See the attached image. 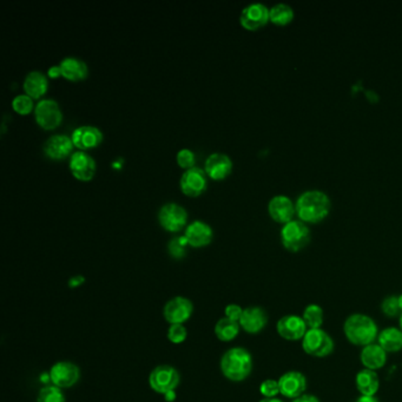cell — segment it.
I'll return each instance as SVG.
<instances>
[{
    "mask_svg": "<svg viewBox=\"0 0 402 402\" xmlns=\"http://www.w3.org/2000/svg\"><path fill=\"white\" fill-rule=\"evenodd\" d=\"M253 356L249 350L242 347H233L222 355L221 372L224 377L233 382H242L253 372Z\"/></svg>",
    "mask_w": 402,
    "mask_h": 402,
    "instance_id": "cell-1",
    "label": "cell"
},
{
    "mask_svg": "<svg viewBox=\"0 0 402 402\" xmlns=\"http://www.w3.org/2000/svg\"><path fill=\"white\" fill-rule=\"evenodd\" d=\"M331 200L321 190L305 191L296 201V212L303 222H320L331 212Z\"/></svg>",
    "mask_w": 402,
    "mask_h": 402,
    "instance_id": "cell-2",
    "label": "cell"
},
{
    "mask_svg": "<svg viewBox=\"0 0 402 402\" xmlns=\"http://www.w3.org/2000/svg\"><path fill=\"white\" fill-rule=\"evenodd\" d=\"M258 402H283L282 400H279L277 398H263L262 400H260Z\"/></svg>",
    "mask_w": 402,
    "mask_h": 402,
    "instance_id": "cell-42",
    "label": "cell"
},
{
    "mask_svg": "<svg viewBox=\"0 0 402 402\" xmlns=\"http://www.w3.org/2000/svg\"><path fill=\"white\" fill-rule=\"evenodd\" d=\"M398 307H400V310H401L402 312V294L398 295Z\"/></svg>",
    "mask_w": 402,
    "mask_h": 402,
    "instance_id": "cell-43",
    "label": "cell"
},
{
    "mask_svg": "<svg viewBox=\"0 0 402 402\" xmlns=\"http://www.w3.org/2000/svg\"><path fill=\"white\" fill-rule=\"evenodd\" d=\"M293 18H294V10L291 5L279 3L269 10L270 22L277 25H286L288 22H291Z\"/></svg>",
    "mask_w": 402,
    "mask_h": 402,
    "instance_id": "cell-28",
    "label": "cell"
},
{
    "mask_svg": "<svg viewBox=\"0 0 402 402\" xmlns=\"http://www.w3.org/2000/svg\"><path fill=\"white\" fill-rule=\"evenodd\" d=\"M96 160L86 151H76L71 155L69 168L76 179L88 182L91 181L96 174Z\"/></svg>",
    "mask_w": 402,
    "mask_h": 402,
    "instance_id": "cell-12",
    "label": "cell"
},
{
    "mask_svg": "<svg viewBox=\"0 0 402 402\" xmlns=\"http://www.w3.org/2000/svg\"><path fill=\"white\" fill-rule=\"evenodd\" d=\"M184 236L189 246L202 248L210 244L214 237V231L212 227L203 221H194L186 227Z\"/></svg>",
    "mask_w": 402,
    "mask_h": 402,
    "instance_id": "cell-20",
    "label": "cell"
},
{
    "mask_svg": "<svg viewBox=\"0 0 402 402\" xmlns=\"http://www.w3.org/2000/svg\"><path fill=\"white\" fill-rule=\"evenodd\" d=\"M48 75L51 77V78H57V77H60L62 76V70H60V67H51L48 71Z\"/></svg>",
    "mask_w": 402,
    "mask_h": 402,
    "instance_id": "cell-39",
    "label": "cell"
},
{
    "mask_svg": "<svg viewBox=\"0 0 402 402\" xmlns=\"http://www.w3.org/2000/svg\"><path fill=\"white\" fill-rule=\"evenodd\" d=\"M279 391L284 398H294L305 394L307 379L301 372L291 370L284 373L279 379Z\"/></svg>",
    "mask_w": 402,
    "mask_h": 402,
    "instance_id": "cell-16",
    "label": "cell"
},
{
    "mask_svg": "<svg viewBox=\"0 0 402 402\" xmlns=\"http://www.w3.org/2000/svg\"><path fill=\"white\" fill-rule=\"evenodd\" d=\"M381 310L387 317H401V310L398 307V296L391 295L384 298L381 303Z\"/></svg>",
    "mask_w": 402,
    "mask_h": 402,
    "instance_id": "cell-34",
    "label": "cell"
},
{
    "mask_svg": "<svg viewBox=\"0 0 402 402\" xmlns=\"http://www.w3.org/2000/svg\"><path fill=\"white\" fill-rule=\"evenodd\" d=\"M176 160L181 168L188 170V169L194 168L196 156H195L194 151H191L190 149H181L177 153Z\"/></svg>",
    "mask_w": 402,
    "mask_h": 402,
    "instance_id": "cell-35",
    "label": "cell"
},
{
    "mask_svg": "<svg viewBox=\"0 0 402 402\" xmlns=\"http://www.w3.org/2000/svg\"><path fill=\"white\" fill-rule=\"evenodd\" d=\"M307 328L303 319L298 315H284L276 324L277 334L287 341L303 339L308 331Z\"/></svg>",
    "mask_w": 402,
    "mask_h": 402,
    "instance_id": "cell-13",
    "label": "cell"
},
{
    "mask_svg": "<svg viewBox=\"0 0 402 402\" xmlns=\"http://www.w3.org/2000/svg\"><path fill=\"white\" fill-rule=\"evenodd\" d=\"M302 319L310 329H317L324 324V313L320 305L312 303L305 307Z\"/></svg>",
    "mask_w": 402,
    "mask_h": 402,
    "instance_id": "cell-29",
    "label": "cell"
},
{
    "mask_svg": "<svg viewBox=\"0 0 402 402\" xmlns=\"http://www.w3.org/2000/svg\"><path fill=\"white\" fill-rule=\"evenodd\" d=\"M62 76L71 82H78L88 77L89 70L85 62L76 57H67L60 64Z\"/></svg>",
    "mask_w": 402,
    "mask_h": 402,
    "instance_id": "cell-23",
    "label": "cell"
},
{
    "mask_svg": "<svg viewBox=\"0 0 402 402\" xmlns=\"http://www.w3.org/2000/svg\"><path fill=\"white\" fill-rule=\"evenodd\" d=\"M32 99L34 98L27 96V93L25 95H19L12 101V106L15 109V111L18 112L20 115H27L34 109V101Z\"/></svg>",
    "mask_w": 402,
    "mask_h": 402,
    "instance_id": "cell-33",
    "label": "cell"
},
{
    "mask_svg": "<svg viewBox=\"0 0 402 402\" xmlns=\"http://www.w3.org/2000/svg\"><path fill=\"white\" fill-rule=\"evenodd\" d=\"M281 241L283 247L289 251H300L310 243V229L303 221H289L281 229Z\"/></svg>",
    "mask_w": 402,
    "mask_h": 402,
    "instance_id": "cell-5",
    "label": "cell"
},
{
    "mask_svg": "<svg viewBox=\"0 0 402 402\" xmlns=\"http://www.w3.org/2000/svg\"><path fill=\"white\" fill-rule=\"evenodd\" d=\"M194 305L188 298L175 296L169 300L163 308V317L169 324H184L190 320Z\"/></svg>",
    "mask_w": 402,
    "mask_h": 402,
    "instance_id": "cell-8",
    "label": "cell"
},
{
    "mask_svg": "<svg viewBox=\"0 0 402 402\" xmlns=\"http://www.w3.org/2000/svg\"><path fill=\"white\" fill-rule=\"evenodd\" d=\"M36 120L41 127L46 130H53L60 127L63 120V113L60 105L53 99H41L34 108Z\"/></svg>",
    "mask_w": 402,
    "mask_h": 402,
    "instance_id": "cell-9",
    "label": "cell"
},
{
    "mask_svg": "<svg viewBox=\"0 0 402 402\" xmlns=\"http://www.w3.org/2000/svg\"><path fill=\"white\" fill-rule=\"evenodd\" d=\"M243 308L241 305H236V303H230L226 307L224 310V317L227 319H230V320L236 321V322H240L241 320V317L243 314Z\"/></svg>",
    "mask_w": 402,
    "mask_h": 402,
    "instance_id": "cell-37",
    "label": "cell"
},
{
    "mask_svg": "<svg viewBox=\"0 0 402 402\" xmlns=\"http://www.w3.org/2000/svg\"><path fill=\"white\" fill-rule=\"evenodd\" d=\"M164 398H167L169 402L174 401L176 398L175 391H170V393H168V394L164 395Z\"/></svg>",
    "mask_w": 402,
    "mask_h": 402,
    "instance_id": "cell-41",
    "label": "cell"
},
{
    "mask_svg": "<svg viewBox=\"0 0 402 402\" xmlns=\"http://www.w3.org/2000/svg\"><path fill=\"white\" fill-rule=\"evenodd\" d=\"M149 386L157 394L165 395L175 391L181 382V375L175 367L160 365L150 372Z\"/></svg>",
    "mask_w": 402,
    "mask_h": 402,
    "instance_id": "cell-6",
    "label": "cell"
},
{
    "mask_svg": "<svg viewBox=\"0 0 402 402\" xmlns=\"http://www.w3.org/2000/svg\"><path fill=\"white\" fill-rule=\"evenodd\" d=\"M260 393H261L265 398H276L277 395L281 394L279 391V381L272 380V379H267L260 384Z\"/></svg>",
    "mask_w": 402,
    "mask_h": 402,
    "instance_id": "cell-36",
    "label": "cell"
},
{
    "mask_svg": "<svg viewBox=\"0 0 402 402\" xmlns=\"http://www.w3.org/2000/svg\"><path fill=\"white\" fill-rule=\"evenodd\" d=\"M355 402H380L379 401V398H376V396H367V395H361L360 398L356 400Z\"/></svg>",
    "mask_w": 402,
    "mask_h": 402,
    "instance_id": "cell-40",
    "label": "cell"
},
{
    "mask_svg": "<svg viewBox=\"0 0 402 402\" xmlns=\"http://www.w3.org/2000/svg\"><path fill=\"white\" fill-rule=\"evenodd\" d=\"M291 402H320V400L315 395L303 394L301 396H298V398H294Z\"/></svg>",
    "mask_w": 402,
    "mask_h": 402,
    "instance_id": "cell-38",
    "label": "cell"
},
{
    "mask_svg": "<svg viewBox=\"0 0 402 402\" xmlns=\"http://www.w3.org/2000/svg\"><path fill=\"white\" fill-rule=\"evenodd\" d=\"M49 379L51 384L60 389L74 387L81 379V369L74 362L58 361L50 368Z\"/></svg>",
    "mask_w": 402,
    "mask_h": 402,
    "instance_id": "cell-7",
    "label": "cell"
},
{
    "mask_svg": "<svg viewBox=\"0 0 402 402\" xmlns=\"http://www.w3.org/2000/svg\"><path fill=\"white\" fill-rule=\"evenodd\" d=\"M231 170H233V160L226 153H214L205 160V174L215 181L226 179L230 175Z\"/></svg>",
    "mask_w": 402,
    "mask_h": 402,
    "instance_id": "cell-17",
    "label": "cell"
},
{
    "mask_svg": "<svg viewBox=\"0 0 402 402\" xmlns=\"http://www.w3.org/2000/svg\"><path fill=\"white\" fill-rule=\"evenodd\" d=\"M241 329L251 335L261 333L268 324V315L261 307L251 305L243 310L242 317L240 320Z\"/></svg>",
    "mask_w": 402,
    "mask_h": 402,
    "instance_id": "cell-14",
    "label": "cell"
},
{
    "mask_svg": "<svg viewBox=\"0 0 402 402\" xmlns=\"http://www.w3.org/2000/svg\"><path fill=\"white\" fill-rule=\"evenodd\" d=\"M71 138L76 148H78L81 151H86V150L97 148L101 144L103 141V134L98 127H92V125H82L72 132Z\"/></svg>",
    "mask_w": 402,
    "mask_h": 402,
    "instance_id": "cell-18",
    "label": "cell"
},
{
    "mask_svg": "<svg viewBox=\"0 0 402 402\" xmlns=\"http://www.w3.org/2000/svg\"><path fill=\"white\" fill-rule=\"evenodd\" d=\"M377 345L387 353H398L402 349V331L398 328H386L377 335Z\"/></svg>",
    "mask_w": 402,
    "mask_h": 402,
    "instance_id": "cell-26",
    "label": "cell"
},
{
    "mask_svg": "<svg viewBox=\"0 0 402 402\" xmlns=\"http://www.w3.org/2000/svg\"><path fill=\"white\" fill-rule=\"evenodd\" d=\"M268 210L274 220L287 223L293 220L296 208L288 196L276 195L269 201Z\"/></svg>",
    "mask_w": 402,
    "mask_h": 402,
    "instance_id": "cell-21",
    "label": "cell"
},
{
    "mask_svg": "<svg viewBox=\"0 0 402 402\" xmlns=\"http://www.w3.org/2000/svg\"><path fill=\"white\" fill-rule=\"evenodd\" d=\"M179 184H181V189L186 196L197 197L205 193L208 186L205 169L197 168V167L188 169L183 172Z\"/></svg>",
    "mask_w": 402,
    "mask_h": 402,
    "instance_id": "cell-11",
    "label": "cell"
},
{
    "mask_svg": "<svg viewBox=\"0 0 402 402\" xmlns=\"http://www.w3.org/2000/svg\"><path fill=\"white\" fill-rule=\"evenodd\" d=\"M398 324H400V329L402 331V314L401 317H400V320H398Z\"/></svg>",
    "mask_w": 402,
    "mask_h": 402,
    "instance_id": "cell-44",
    "label": "cell"
},
{
    "mask_svg": "<svg viewBox=\"0 0 402 402\" xmlns=\"http://www.w3.org/2000/svg\"><path fill=\"white\" fill-rule=\"evenodd\" d=\"M37 402H67L63 389L49 384L41 388L37 395Z\"/></svg>",
    "mask_w": 402,
    "mask_h": 402,
    "instance_id": "cell-30",
    "label": "cell"
},
{
    "mask_svg": "<svg viewBox=\"0 0 402 402\" xmlns=\"http://www.w3.org/2000/svg\"><path fill=\"white\" fill-rule=\"evenodd\" d=\"M158 221L165 230L176 233L183 229V227H186L188 222V212L182 205L172 202L164 205L160 209Z\"/></svg>",
    "mask_w": 402,
    "mask_h": 402,
    "instance_id": "cell-10",
    "label": "cell"
},
{
    "mask_svg": "<svg viewBox=\"0 0 402 402\" xmlns=\"http://www.w3.org/2000/svg\"><path fill=\"white\" fill-rule=\"evenodd\" d=\"M302 348L310 356L326 358L334 352L335 343L326 331L317 328L307 331L305 338L302 339Z\"/></svg>",
    "mask_w": 402,
    "mask_h": 402,
    "instance_id": "cell-4",
    "label": "cell"
},
{
    "mask_svg": "<svg viewBox=\"0 0 402 402\" xmlns=\"http://www.w3.org/2000/svg\"><path fill=\"white\" fill-rule=\"evenodd\" d=\"M167 338L174 345H181L188 338V329L184 324H170L167 332Z\"/></svg>",
    "mask_w": 402,
    "mask_h": 402,
    "instance_id": "cell-32",
    "label": "cell"
},
{
    "mask_svg": "<svg viewBox=\"0 0 402 402\" xmlns=\"http://www.w3.org/2000/svg\"><path fill=\"white\" fill-rule=\"evenodd\" d=\"M72 138L67 134H53L44 143V153L51 160H64L69 155H72L74 149Z\"/></svg>",
    "mask_w": 402,
    "mask_h": 402,
    "instance_id": "cell-19",
    "label": "cell"
},
{
    "mask_svg": "<svg viewBox=\"0 0 402 402\" xmlns=\"http://www.w3.org/2000/svg\"><path fill=\"white\" fill-rule=\"evenodd\" d=\"M240 331H241V326L239 322L227 319V317H222L217 321L214 328L215 335L222 342H230L236 339L239 336Z\"/></svg>",
    "mask_w": 402,
    "mask_h": 402,
    "instance_id": "cell-27",
    "label": "cell"
},
{
    "mask_svg": "<svg viewBox=\"0 0 402 402\" xmlns=\"http://www.w3.org/2000/svg\"><path fill=\"white\" fill-rule=\"evenodd\" d=\"M269 8L262 3H253L243 8L240 15V22L247 30L254 31L260 29L268 22Z\"/></svg>",
    "mask_w": 402,
    "mask_h": 402,
    "instance_id": "cell-15",
    "label": "cell"
},
{
    "mask_svg": "<svg viewBox=\"0 0 402 402\" xmlns=\"http://www.w3.org/2000/svg\"><path fill=\"white\" fill-rule=\"evenodd\" d=\"M186 246H189V243L186 241V236H175L169 242V254L175 258H182L186 256Z\"/></svg>",
    "mask_w": 402,
    "mask_h": 402,
    "instance_id": "cell-31",
    "label": "cell"
},
{
    "mask_svg": "<svg viewBox=\"0 0 402 402\" xmlns=\"http://www.w3.org/2000/svg\"><path fill=\"white\" fill-rule=\"evenodd\" d=\"M48 77L41 71H32L27 74L24 81V90L31 98H41L48 91Z\"/></svg>",
    "mask_w": 402,
    "mask_h": 402,
    "instance_id": "cell-25",
    "label": "cell"
},
{
    "mask_svg": "<svg viewBox=\"0 0 402 402\" xmlns=\"http://www.w3.org/2000/svg\"><path fill=\"white\" fill-rule=\"evenodd\" d=\"M360 360L366 369L370 370H377L386 365L387 362V352L382 349L380 345H368L363 347L360 354Z\"/></svg>",
    "mask_w": 402,
    "mask_h": 402,
    "instance_id": "cell-22",
    "label": "cell"
},
{
    "mask_svg": "<svg viewBox=\"0 0 402 402\" xmlns=\"http://www.w3.org/2000/svg\"><path fill=\"white\" fill-rule=\"evenodd\" d=\"M355 384L360 394L375 396L380 388V379L375 370L365 368L358 373V375L355 377Z\"/></svg>",
    "mask_w": 402,
    "mask_h": 402,
    "instance_id": "cell-24",
    "label": "cell"
},
{
    "mask_svg": "<svg viewBox=\"0 0 402 402\" xmlns=\"http://www.w3.org/2000/svg\"><path fill=\"white\" fill-rule=\"evenodd\" d=\"M343 332L352 345L362 348L374 343L379 335L375 321L365 314H352L347 317L343 324Z\"/></svg>",
    "mask_w": 402,
    "mask_h": 402,
    "instance_id": "cell-3",
    "label": "cell"
}]
</instances>
